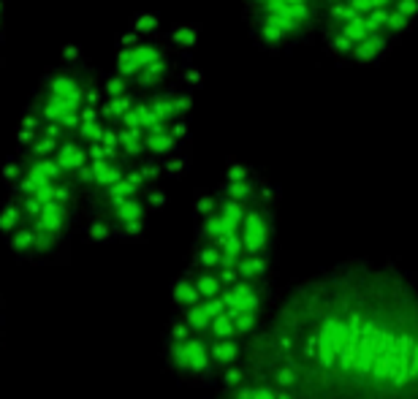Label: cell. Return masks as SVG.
Here are the masks:
<instances>
[{"label": "cell", "instance_id": "1", "mask_svg": "<svg viewBox=\"0 0 418 399\" xmlns=\"http://www.w3.org/2000/svg\"><path fill=\"white\" fill-rule=\"evenodd\" d=\"M242 364L294 399H418V282L348 258L280 294Z\"/></svg>", "mask_w": 418, "mask_h": 399}, {"label": "cell", "instance_id": "2", "mask_svg": "<svg viewBox=\"0 0 418 399\" xmlns=\"http://www.w3.org/2000/svg\"><path fill=\"white\" fill-rule=\"evenodd\" d=\"M277 207L280 188L258 169L196 196L191 250L163 329L166 369L179 383L215 391L266 326L280 299Z\"/></svg>", "mask_w": 418, "mask_h": 399}, {"label": "cell", "instance_id": "3", "mask_svg": "<svg viewBox=\"0 0 418 399\" xmlns=\"http://www.w3.org/2000/svg\"><path fill=\"white\" fill-rule=\"evenodd\" d=\"M212 399H294L280 383L266 378L263 372L242 364L223 386L215 388Z\"/></svg>", "mask_w": 418, "mask_h": 399}, {"label": "cell", "instance_id": "4", "mask_svg": "<svg viewBox=\"0 0 418 399\" xmlns=\"http://www.w3.org/2000/svg\"><path fill=\"white\" fill-rule=\"evenodd\" d=\"M41 90H47V93L57 95L60 101H66L71 112H79L85 106V87L79 85V79L68 71H49L41 79Z\"/></svg>", "mask_w": 418, "mask_h": 399}, {"label": "cell", "instance_id": "5", "mask_svg": "<svg viewBox=\"0 0 418 399\" xmlns=\"http://www.w3.org/2000/svg\"><path fill=\"white\" fill-rule=\"evenodd\" d=\"M397 44L388 38V35H369L364 41H359L353 47V52L348 54L345 66H356V69H372V66H381L386 57L391 54Z\"/></svg>", "mask_w": 418, "mask_h": 399}, {"label": "cell", "instance_id": "6", "mask_svg": "<svg viewBox=\"0 0 418 399\" xmlns=\"http://www.w3.org/2000/svg\"><path fill=\"white\" fill-rule=\"evenodd\" d=\"M250 22V35H253V41L266 49V52L272 54H280L285 52V49H291V47H297L282 28H277L275 22H269V19H247Z\"/></svg>", "mask_w": 418, "mask_h": 399}, {"label": "cell", "instance_id": "7", "mask_svg": "<svg viewBox=\"0 0 418 399\" xmlns=\"http://www.w3.org/2000/svg\"><path fill=\"white\" fill-rule=\"evenodd\" d=\"M174 57H163V60H157L153 66H147V69L139 71V76L131 82V85H136L141 93H147V90H163L166 82H172V76H174Z\"/></svg>", "mask_w": 418, "mask_h": 399}, {"label": "cell", "instance_id": "8", "mask_svg": "<svg viewBox=\"0 0 418 399\" xmlns=\"http://www.w3.org/2000/svg\"><path fill=\"white\" fill-rule=\"evenodd\" d=\"M198 33H201V25H174L169 35H166V47L172 49V52H182L188 54L191 49H196V44H198Z\"/></svg>", "mask_w": 418, "mask_h": 399}, {"label": "cell", "instance_id": "9", "mask_svg": "<svg viewBox=\"0 0 418 399\" xmlns=\"http://www.w3.org/2000/svg\"><path fill=\"white\" fill-rule=\"evenodd\" d=\"M174 95H177V87H163V90H157L153 95H147V104L150 109L157 114V120L163 122V125H172L177 117V109H174Z\"/></svg>", "mask_w": 418, "mask_h": 399}, {"label": "cell", "instance_id": "10", "mask_svg": "<svg viewBox=\"0 0 418 399\" xmlns=\"http://www.w3.org/2000/svg\"><path fill=\"white\" fill-rule=\"evenodd\" d=\"M136 98H139V95H133V93L120 95V98H104V104L98 109V112H101V120H104L106 125H117L122 114L136 106Z\"/></svg>", "mask_w": 418, "mask_h": 399}, {"label": "cell", "instance_id": "11", "mask_svg": "<svg viewBox=\"0 0 418 399\" xmlns=\"http://www.w3.org/2000/svg\"><path fill=\"white\" fill-rule=\"evenodd\" d=\"M131 30H136L144 41H153L157 35V30H160V17H157L155 11H139L136 17L131 19Z\"/></svg>", "mask_w": 418, "mask_h": 399}, {"label": "cell", "instance_id": "12", "mask_svg": "<svg viewBox=\"0 0 418 399\" xmlns=\"http://www.w3.org/2000/svg\"><path fill=\"white\" fill-rule=\"evenodd\" d=\"M114 73H120L122 79H128V82H133L136 76H139V63H136V54L133 49H117V63H114Z\"/></svg>", "mask_w": 418, "mask_h": 399}, {"label": "cell", "instance_id": "13", "mask_svg": "<svg viewBox=\"0 0 418 399\" xmlns=\"http://www.w3.org/2000/svg\"><path fill=\"white\" fill-rule=\"evenodd\" d=\"M106 131V122L98 120V122H85V125H79L76 128V133L71 136L73 141H79V144H92V141H101Z\"/></svg>", "mask_w": 418, "mask_h": 399}, {"label": "cell", "instance_id": "14", "mask_svg": "<svg viewBox=\"0 0 418 399\" xmlns=\"http://www.w3.org/2000/svg\"><path fill=\"white\" fill-rule=\"evenodd\" d=\"M131 93V82L122 79L120 73H112L104 79V95L106 98H120V95H128Z\"/></svg>", "mask_w": 418, "mask_h": 399}, {"label": "cell", "instance_id": "15", "mask_svg": "<svg viewBox=\"0 0 418 399\" xmlns=\"http://www.w3.org/2000/svg\"><path fill=\"white\" fill-rule=\"evenodd\" d=\"M201 85H204V73H201V69L185 66V69L179 71V87H182V90L193 93V90H198Z\"/></svg>", "mask_w": 418, "mask_h": 399}, {"label": "cell", "instance_id": "16", "mask_svg": "<svg viewBox=\"0 0 418 399\" xmlns=\"http://www.w3.org/2000/svg\"><path fill=\"white\" fill-rule=\"evenodd\" d=\"M174 109H177V117H179V120H182V117H191V112H193V93L182 90V87H177Z\"/></svg>", "mask_w": 418, "mask_h": 399}, {"label": "cell", "instance_id": "17", "mask_svg": "<svg viewBox=\"0 0 418 399\" xmlns=\"http://www.w3.org/2000/svg\"><path fill=\"white\" fill-rule=\"evenodd\" d=\"M169 133L174 136L179 144H191V117H182L169 125Z\"/></svg>", "mask_w": 418, "mask_h": 399}, {"label": "cell", "instance_id": "18", "mask_svg": "<svg viewBox=\"0 0 418 399\" xmlns=\"http://www.w3.org/2000/svg\"><path fill=\"white\" fill-rule=\"evenodd\" d=\"M394 8L400 11L402 17H407L413 25H418V0H397Z\"/></svg>", "mask_w": 418, "mask_h": 399}, {"label": "cell", "instance_id": "19", "mask_svg": "<svg viewBox=\"0 0 418 399\" xmlns=\"http://www.w3.org/2000/svg\"><path fill=\"white\" fill-rule=\"evenodd\" d=\"M139 44H144V38L136 30H125L117 35V49H136Z\"/></svg>", "mask_w": 418, "mask_h": 399}, {"label": "cell", "instance_id": "20", "mask_svg": "<svg viewBox=\"0 0 418 399\" xmlns=\"http://www.w3.org/2000/svg\"><path fill=\"white\" fill-rule=\"evenodd\" d=\"M101 104H104V90H98L95 82H90V85L85 87V106L101 109Z\"/></svg>", "mask_w": 418, "mask_h": 399}, {"label": "cell", "instance_id": "21", "mask_svg": "<svg viewBox=\"0 0 418 399\" xmlns=\"http://www.w3.org/2000/svg\"><path fill=\"white\" fill-rule=\"evenodd\" d=\"M79 57H82V47L79 44H66L60 49V60L63 63H79Z\"/></svg>", "mask_w": 418, "mask_h": 399}, {"label": "cell", "instance_id": "22", "mask_svg": "<svg viewBox=\"0 0 418 399\" xmlns=\"http://www.w3.org/2000/svg\"><path fill=\"white\" fill-rule=\"evenodd\" d=\"M19 131H35V133H38V131H41V120L35 117L33 112H25L22 120H19Z\"/></svg>", "mask_w": 418, "mask_h": 399}, {"label": "cell", "instance_id": "23", "mask_svg": "<svg viewBox=\"0 0 418 399\" xmlns=\"http://www.w3.org/2000/svg\"><path fill=\"white\" fill-rule=\"evenodd\" d=\"M101 120V112L98 109H92V106H82L79 109V125H85V122H98Z\"/></svg>", "mask_w": 418, "mask_h": 399}, {"label": "cell", "instance_id": "24", "mask_svg": "<svg viewBox=\"0 0 418 399\" xmlns=\"http://www.w3.org/2000/svg\"><path fill=\"white\" fill-rule=\"evenodd\" d=\"M35 136H38L35 131H17V147L25 153V150H28V147L35 141Z\"/></svg>", "mask_w": 418, "mask_h": 399}, {"label": "cell", "instance_id": "25", "mask_svg": "<svg viewBox=\"0 0 418 399\" xmlns=\"http://www.w3.org/2000/svg\"><path fill=\"white\" fill-rule=\"evenodd\" d=\"M0 14H3V0H0Z\"/></svg>", "mask_w": 418, "mask_h": 399}, {"label": "cell", "instance_id": "26", "mask_svg": "<svg viewBox=\"0 0 418 399\" xmlns=\"http://www.w3.org/2000/svg\"><path fill=\"white\" fill-rule=\"evenodd\" d=\"M242 3H250V0H242Z\"/></svg>", "mask_w": 418, "mask_h": 399}, {"label": "cell", "instance_id": "27", "mask_svg": "<svg viewBox=\"0 0 418 399\" xmlns=\"http://www.w3.org/2000/svg\"><path fill=\"white\" fill-rule=\"evenodd\" d=\"M0 33H3V28H0Z\"/></svg>", "mask_w": 418, "mask_h": 399}]
</instances>
